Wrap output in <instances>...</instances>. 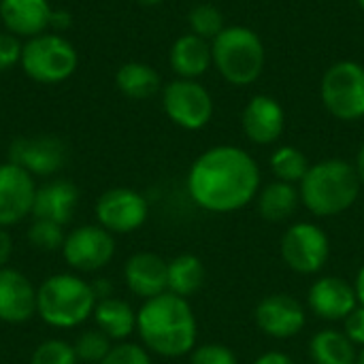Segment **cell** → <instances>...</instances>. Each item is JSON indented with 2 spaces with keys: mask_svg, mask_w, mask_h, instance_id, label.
<instances>
[{
  "mask_svg": "<svg viewBox=\"0 0 364 364\" xmlns=\"http://www.w3.org/2000/svg\"><path fill=\"white\" fill-rule=\"evenodd\" d=\"M53 6L49 0H0V21L6 32L32 38L49 30Z\"/></svg>",
  "mask_w": 364,
  "mask_h": 364,
  "instance_id": "d6986e66",
  "label": "cell"
},
{
  "mask_svg": "<svg viewBox=\"0 0 364 364\" xmlns=\"http://www.w3.org/2000/svg\"><path fill=\"white\" fill-rule=\"evenodd\" d=\"M343 333L348 335V339L356 346V348H364V307L358 305L346 320Z\"/></svg>",
  "mask_w": 364,
  "mask_h": 364,
  "instance_id": "e575fe53",
  "label": "cell"
},
{
  "mask_svg": "<svg viewBox=\"0 0 364 364\" xmlns=\"http://www.w3.org/2000/svg\"><path fill=\"white\" fill-rule=\"evenodd\" d=\"M79 205V188L68 179H51L36 188L32 215L34 220H49L66 226Z\"/></svg>",
  "mask_w": 364,
  "mask_h": 364,
  "instance_id": "ffe728a7",
  "label": "cell"
},
{
  "mask_svg": "<svg viewBox=\"0 0 364 364\" xmlns=\"http://www.w3.org/2000/svg\"><path fill=\"white\" fill-rule=\"evenodd\" d=\"M363 190L356 166L341 158L320 160L309 166L299 183L301 203L318 218L341 215L354 207Z\"/></svg>",
  "mask_w": 364,
  "mask_h": 364,
  "instance_id": "3957f363",
  "label": "cell"
},
{
  "mask_svg": "<svg viewBox=\"0 0 364 364\" xmlns=\"http://www.w3.org/2000/svg\"><path fill=\"white\" fill-rule=\"evenodd\" d=\"M166 117L183 130H200L213 117V98L196 79H175L162 87Z\"/></svg>",
  "mask_w": 364,
  "mask_h": 364,
  "instance_id": "9c48e42d",
  "label": "cell"
},
{
  "mask_svg": "<svg viewBox=\"0 0 364 364\" xmlns=\"http://www.w3.org/2000/svg\"><path fill=\"white\" fill-rule=\"evenodd\" d=\"M252 364H296L288 354L284 352H267L262 356H258Z\"/></svg>",
  "mask_w": 364,
  "mask_h": 364,
  "instance_id": "74e56055",
  "label": "cell"
},
{
  "mask_svg": "<svg viewBox=\"0 0 364 364\" xmlns=\"http://www.w3.org/2000/svg\"><path fill=\"white\" fill-rule=\"evenodd\" d=\"M70 23H73V17H70V13L68 11H58V9H53V15H51V23H49V30H53V32H64L66 28H70Z\"/></svg>",
  "mask_w": 364,
  "mask_h": 364,
  "instance_id": "8d00e7d4",
  "label": "cell"
},
{
  "mask_svg": "<svg viewBox=\"0 0 364 364\" xmlns=\"http://www.w3.org/2000/svg\"><path fill=\"white\" fill-rule=\"evenodd\" d=\"M100 364H154L151 363V354L139 346V343H130V341H119L113 343L111 352L105 356V360Z\"/></svg>",
  "mask_w": 364,
  "mask_h": 364,
  "instance_id": "1f68e13d",
  "label": "cell"
},
{
  "mask_svg": "<svg viewBox=\"0 0 364 364\" xmlns=\"http://www.w3.org/2000/svg\"><path fill=\"white\" fill-rule=\"evenodd\" d=\"M307 305L322 320L328 322L346 320L358 307L356 288L337 275L320 277L311 284L307 292Z\"/></svg>",
  "mask_w": 364,
  "mask_h": 364,
  "instance_id": "9a60e30c",
  "label": "cell"
},
{
  "mask_svg": "<svg viewBox=\"0 0 364 364\" xmlns=\"http://www.w3.org/2000/svg\"><path fill=\"white\" fill-rule=\"evenodd\" d=\"M354 166H356V173H358V177H360V183L364 186V143L360 145V149H358V156H356Z\"/></svg>",
  "mask_w": 364,
  "mask_h": 364,
  "instance_id": "60d3db41",
  "label": "cell"
},
{
  "mask_svg": "<svg viewBox=\"0 0 364 364\" xmlns=\"http://www.w3.org/2000/svg\"><path fill=\"white\" fill-rule=\"evenodd\" d=\"M354 288H356L358 305H363V307H364V264H363V267H360L358 275H356V284H354Z\"/></svg>",
  "mask_w": 364,
  "mask_h": 364,
  "instance_id": "ab89813d",
  "label": "cell"
},
{
  "mask_svg": "<svg viewBox=\"0 0 364 364\" xmlns=\"http://www.w3.org/2000/svg\"><path fill=\"white\" fill-rule=\"evenodd\" d=\"M62 258L79 273H96L115 256V235L105 230L100 224H85L73 228L62 245Z\"/></svg>",
  "mask_w": 364,
  "mask_h": 364,
  "instance_id": "30bf717a",
  "label": "cell"
},
{
  "mask_svg": "<svg viewBox=\"0 0 364 364\" xmlns=\"http://www.w3.org/2000/svg\"><path fill=\"white\" fill-rule=\"evenodd\" d=\"M94 215L96 224L111 235H130L147 222L149 203L132 188H111L98 196Z\"/></svg>",
  "mask_w": 364,
  "mask_h": 364,
  "instance_id": "8fae6325",
  "label": "cell"
},
{
  "mask_svg": "<svg viewBox=\"0 0 364 364\" xmlns=\"http://www.w3.org/2000/svg\"><path fill=\"white\" fill-rule=\"evenodd\" d=\"M68 149L53 134L19 136L9 145V162L21 166L32 177H51L64 168Z\"/></svg>",
  "mask_w": 364,
  "mask_h": 364,
  "instance_id": "7c38bea8",
  "label": "cell"
},
{
  "mask_svg": "<svg viewBox=\"0 0 364 364\" xmlns=\"http://www.w3.org/2000/svg\"><path fill=\"white\" fill-rule=\"evenodd\" d=\"M73 346H75V352H77L79 363L100 364L105 360V356L111 352L113 341H111L102 331L92 328V331L81 333Z\"/></svg>",
  "mask_w": 364,
  "mask_h": 364,
  "instance_id": "f1b7e54d",
  "label": "cell"
},
{
  "mask_svg": "<svg viewBox=\"0 0 364 364\" xmlns=\"http://www.w3.org/2000/svg\"><path fill=\"white\" fill-rule=\"evenodd\" d=\"M30 364H79V358L73 343L64 339H45L34 348Z\"/></svg>",
  "mask_w": 364,
  "mask_h": 364,
  "instance_id": "f546056e",
  "label": "cell"
},
{
  "mask_svg": "<svg viewBox=\"0 0 364 364\" xmlns=\"http://www.w3.org/2000/svg\"><path fill=\"white\" fill-rule=\"evenodd\" d=\"M36 181L13 162L0 164V228H11L32 215Z\"/></svg>",
  "mask_w": 364,
  "mask_h": 364,
  "instance_id": "4fadbf2b",
  "label": "cell"
},
{
  "mask_svg": "<svg viewBox=\"0 0 364 364\" xmlns=\"http://www.w3.org/2000/svg\"><path fill=\"white\" fill-rule=\"evenodd\" d=\"M188 23H190L192 34H196L209 43L226 28L222 11L213 4H196L188 13Z\"/></svg>",
  "mask_w": 364,
  "mask_h": 364,
  "instance_id": "83f0119b",
  "label": "cell"
},
{
  "mask_svg": "<svg viewBox=\"0 0 364 364\" xmlns=\"http://www.w3.org/2000/svg\"><path fill=\"white\" fill-rule=\"evenodd\" d=\"M258 213L267 222H284L294 215V211L301 205V192L294 183L286 181H271L264 188H260L256 196Z\"/></svg>",
  "mask_w": 364,
  "mask_h": 364,
  "instance_id": "603a6c76",
  "label": "cell"
},
{
  "mask_svg": "<svg viewBox=\"0 0 364 364\" xmlns=\"http://www.w3.org/2000/svg\"><path fill=\"white\" fill-rule=\"evenodd\" d=\"M168 62H171L173 73L179 79H198L213 64L211 43L188 32L173 43L171 53H168Z\"/></svg>",
  "mask_w": 364,
  "mask_h": 364,
  "instance_id": "44dd1931",
  "label": "cell"
},
{
  "mask_svg": "<svg viewBox=\"0 0 364 364\" xmlns=\"http://www.w3.org/2000/svg\"><path fill=\"white\" fill-rule=\"evenodd\" d=\"M309 358L314 364H356L358 350L343 331L324 328L311 337Z\"/></svg>",
  "mask_w": 364,
  "mask_h": 364,
  "instance_id": "cb8c5ba5",
  "label": "cell"
},
{
  "mask_svg": "<svg viewBox=\"0 0 364 364\" xmlns=\"http://www.w3.org/2000/svg\"><path fill=\"white\" fill-rule=\"evenodd\" d=\"M205 264L194 254L175 256L168 262V292L190 299L205 284Z\"/></svg>",
  "mask_w": 364,
  "mask_h": 364,
  "instance_id": "484cf974",
  "label": "cell"
},
{
  "mask_svg": "<svg viewBox=\"0 0 364 364\" xmlns=\"http://www.w3.org/2000/svg\"><path fill=\"white\" fill-rule=\"evenodd\" d=\"M279 252L288 269L299 275H314L320 273L331 258V239L322 226L296 222L284 232Z\"/></svg>",
  "mask_w": 364,
  "mask_h": 364,
  "instance_id": "ba28073f",
  "label": "cell"
},
{
  "mask_svg": "<svg viewBox=\"0 0 364 364\" xmlns=\"http://www.w3.org/2000/svg\"><path fill=\"white\" fill-rule=\"evenodd\" d=\"M28 241L41 252H60L66 239L64 226L49 220H34L28 228Z\"/></svg>",
  "mask_w": 364,
  "mask_h": 364,
  "instance_id": "4dcf8cb0",
  "label": "cell"
},
{
  "mask_svg": "<svg viewBox=\"0 0 364 364\" xmlns=\"http://www.w3.org/2000/svg\"><path fill=\"white\" fill-rule=\"evenodd\" d=\"M96 294L87 279L77 273H55L36 288V316L43 324L70 331L85 324L96 309Z\"/></svg>",
  "mask_w": 364,
  "mask_h": 364,
  "instance_id": "277c9868",
  "label": "cell"
},
{
  "mask_svg": "<svg viewBox=\"0 0 364 364\" xmlns=\"http://www.w3.org/2000/svg\"><path fill=\"white\" fill-rule=\"evenodd\" d=\"M117 90L132 100H145L160 92V75L154 66L145 62H126L115 73Z\"/></svg>",
  "mask_w": 364,
  "mask_h": 364,
  "instance_id": "d4e9b609",
  "label": "cell"
},
{
  "mask_svg": "<svg viewBox=\"0 0 364 364\" xmlns=\"http://www.w3.org/2000/svg\"><path fill=\"white\" fill-rule=\"evenodd\" d=\"M92 288H94V294H96L98 301L113 296V286L109 284V279H98V282L92 284Z\"/></svg>",
  "mask_w": 364,
  "mask_h": 364,
  "instance_id": "f35d334b",
  "label": "cell"
},
{
  "mask_svg": "<svg viewBox=\"0 0 364 364\" xmlns=\"http://www.w3.org/2000/svg\"><path fill=\"white\" fill-rule=\"evenodd\" d=\"M190 364H239V360L228 346L205 343L190 352Z\"/></svg>",
  "mask_w": 364,
  "mask_h": 364,
  "instance_id": "d6a6232c",
  "label": "cell"
},
{
  "mask_svg": "<svg viewBox=\"0 0 364 364\" xmlns=\"http://www.w3.org/2000/svg\"><path fill=\"white\" fill-rule=\"evenodd\" d=\"M356 364H364V348H360V352H358V358H356Z\"/></svg>",
  "mask_w": 364,
  "mask_h": 364,
  "instance_id": "7bdbcfd3",
  "label": "cell"
},
{
  "mask_svg": "<svg viewBox=\"0 0 364 364\" xmlns=\"http://www.w3.org/2000/svg\"><path fill=\"white\" fill-rule=\"evenodd\" d=\"M256 326L273 339H292L303 333L307 324V311L290 294H269L254 309Z\"/></svg>",
  "mask_w": 364,
  "mask_h": 364,
  "instance_id": "5bb4252c",
  "label": "cell"
},
{
  "mask_svg": "<svg viewBox=\"0 0 364 364\" xmlns=\"http://www.w3.org/2000/svg\"><path fill=\"white\" fill-rule=\"evenodd\" d=\"M260 166L252 154L237 145H215L203 151L188 171L190 198L209 213H235L256 200Z\"/></svg>",
  "mask_w": 364,
  "mask_h": 364,
  "instance_id": "6da1fadb",
  "label": "cell"
},
{
  "mask_svg": "<svg viewBox=\"0 0 364 364\" xmlns=\"http://www.w3.org/2000/svg\"><path fill=\"white\" fill-rule=\"evenodd\" d=\"M324 109L341 122L364 117V66L354 60L335 62L320 81Z\"/></svg>",
  "mask_w": 364,
  "mask_h": 364,
  "instance_id": "52a82bcc",
  "label": "cell"
},
{
  "mask_svg": "<svg viewBox=\"0 0 364 364\" xmlns=\"http://www.w3.org/2000/svg\"><path fill=\"white\" fill-rule=\"evenodd\" d=\"M126 288L147 301L168 292V262L154 252H136L124 264Z\"/></svg>",
  "mask_w": 364,
  "mask_h": 364,
  "instance_id": "ac0fdd59",
  "label": "cell"
},
{
  "mask_svg": "<svg viewBox=\"0 0 364 364\" xmlns=\"http://www.w3.org/2000/svg\"><path fill=\"white\" fill-rule=\"evenodd\" d=\"M356 2L360 4V9H363V11H364V0H356Z\"/></svg>",
  "mask_w": 364,
  "mask_h": 364,
  "instance_id": "ee69618b",
  "label": "cell"
},
{
  "mask_svg": "<svg viewBox=\"0 0 364 364\" xmlns=\"http://www.w3.org/2000/svg\"><path fill=\"white\" fill-rule=\"evenodd\" d=\"M36 316V288L17 269H0V322L26 324Z\"/></svg>",
  "mask_w": 364,
  "mask_h": 364,
  "instance_id": "2e32d148",
  "label": "cell"
},
{
  "mask_svg": "<svg viewBox=\"0 0 364 364\" xmlns=\"http://www.w3.org/2000/svg\"><path fill=\"white\" fill-rule=\"evenodd\" d=\"M92 320L98 331H102L111 341H126L132 333H136V311L130 303L109 296L96 303Z\"/></svg>",
  "mask_w": 364,
  "mask_h": 364,
  "instance_id": "7402d4cb",
  "label": "cell"
},
{
  "mask_svg": "<svg viewBox=\"0 0 364 364\" xmlns=\"http://www.w3.org/2000/svg\"><path fill=\"white\" fill-rule=\"evenodd\" d=\"M139 4H145V6H156V4H160V2H164V0H136Z\"/></svg>",
  "mask_w": 364,
  "mask_h": 364,
  "instance_id": "b9f144b4",
  "label": "cell"
},
{
  "mask_svg": "<svg viewBox=\"0 0 364 364\" xmlns=\"http://www.w3.org/2000/svg\"><path fill=\"white\" fill-rule=\"evenodd\" d=\"M211 55L222 79L235 87L258 81L267 64L262 38L247 26H226L211 41Z\"/></svg>",
  "mask_w": 364,
  "mask_h": 364,
  "instance_id": "5b68a950",
  "label": "cell"
},
{
  "mask_svg": "<svg viewBox=\"0 0 364 364\" xmlns=\"http://www.w3.org/2000/svg\"><path fill=\"white\" fill-rule=\"evenodd\" d=\"M136 335L149 354L181 358L196 348L198 322L188 299L164 292L136 309Z\"/></svg>",
  "mask_w": 364,
  "mask_h": 364,
  "instance_id": "7a4b0ae2",
  "label": "cell"
},
{
  "mask_svg": "<svg viewBox=\"0 0 364 364\" xmlns=\"http://www.w3.org/2000/svg\"><path fill=\"white\" fill-rule=\"evenodd\" d=\"M241 126L245 136L256 145H273L279 141L286 128V113L284 107L267 94L254 96L243 113H241Z\"/></svg>",
  "mask_w": 364,
  "mask_h": 364,
  "instance_id": "e0dca14e",
  "label": "cell"
},
{
  "mask_svg": "<svg viewBox=\"0 0 364 364\" xmlns=\"http://www.w3.org/2000/svg\"><path fill=\"white\" fill-rule=\"evenodd\" d=\"M19 66L32 81L55 85L75 75L79 55L66 36L58 32H43L23 43Z\"/></svg>",
  "mask_w": 364,
  "mask_h": 364,
  "instance_id": "8992f818",
  "label": "cell"
},
{
  "mask_svg": "<svg viewBox=\"0 0 364 364\" xmlns=\"http://www.w3.org/2000/svg\"><path fill=\"white\" fill-rule=\"evenodd\" d=\"M11 256H13V239L6 228H0V269L9 267Z\"/></svg>",
  "mask_w": 364,
  "mask_h": 364,
  "instance_id": "d590c367",
  "label": "cell"
},
{
  "mask_svg": "<svg viewBox=\"0 0 364 364\" xmlns=\"http://www.w3.org/2000/svg\"><path fill=\"white\" fill-rule=\"evenodd\" d=\"M21 49H23V43H21L19 36L11 34L6 30L0 32V73H6L15 64H19Z\"/></svg>",
  "mask_w": 364,
  "mask_h": 364,
  "instance_id": "836d02e7",
  "label": "cell"
},
{
  "mask_svg": "<svg viewBox=\"0 0 364 364\" xmlns=\"http://www.w3.org/2000/svg\"><path fill=\"white\" fill-rule=\"evenodd\" d=\"M309 160L307 156L292 145H282L273 151L271 156V171L277 177V181H286V183H301L303 177L309 171Z\"/></svg>",
  "mask_w": 364,
  "mask_h": 364,
  "instance_id": "4316f807",
  "label": "cell"
}]
</instances>
